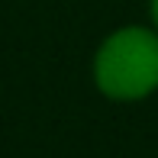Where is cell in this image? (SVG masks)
I'll return each instance as SVG.
<instances>
[{
    "label": "cell",
    "instance_id": "cell-1",
    "mask_svg": "<svg viewBox=\"0 0 158 158\" xmlns=\"http://www.w3.org/2000/svg\"><path fill=\"white\" fill-rule=\"evenodd\" d=\"M94 81L113 100H142L158 87V32L123 26L106 35L94 58Z\"/></svg>",
    "mask_w": 158,
    "mask_h": 158
},
{
    "label": "cell",
    "instance_id": "cell-2",
    "mask_svg": "<svg viewBox=\"0 0 158 158\" xmlns=\"http://www.w3.org/2000/svg\"><path fill=\"white\" fill-rule=\"evenodd\" d=\"M148 13H152V23H155V29H158V0L148 3Z\"/></svg>",
    "mask_w": 158,
    "mask_h": 158
}]
</instances>
